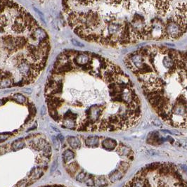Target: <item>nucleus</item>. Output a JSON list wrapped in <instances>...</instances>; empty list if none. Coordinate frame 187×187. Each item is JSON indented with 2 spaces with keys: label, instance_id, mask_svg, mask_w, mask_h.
I'll return each mask as SVG.
<instances>
[{
  "label": "nucleus",
  "instance_id": "obj_8",
  "mask_svg": "<svg viewBox=\"0 0 187 187\" xmlns=\"http://www.w3.org/2000/svg\"><path fill=\"white\" fill-rule=\"evenodd\" d=\"M123 187H187V179L170 163H153L142 167Z\"/></svg>",
  "mask_w": 187,
  "mask_h": 187
},
{
  "label": "nucleus",
  "instance_id": "obj_3",
  "mask_svg": "<svg viewBox=\"0 0 187 187\" xmlns=\"http://www.w3.org/2000/svg\"><path fill=\"white\" fill-rule=\"evenodd\" d=\"M124 63L159 118L187 128V50L146 46L128 54Z\"/></svg>",
  "mask_w": 187,
  "mask_h": 187
},
{
  "label": "nucleus",
  "instance_id": "obj_2",
  "mask_svg": "<svg viewBox=\"0 0 187 187\" xmlns=\"http://www.w3.org/2000/svg\"><path fill=\"white\" fill-rule=\"evenodd\" d=\"M62 9L76 35L104 47L175 41L187 33V0H62Z\"/></svg>",
  "mask_w": 187,
  "mask_h": 187
},
{
  "label": "nucleus",
  "instance_id": "obj_5",
  "mask_svg": "<svg viewBox=\"0 0 187 187\" xmlns=\"http://www.w3.org/2000/svg\"><path fill=\"white\" fill-rule=\"evenodd\" d=\"M63 148L66 172L90 187H107L120 181L134 160L127 144L104 136H69Z\"/></svg>",
  "mask_w": 187,
  "mask_h": 187
},
{
  "label": "nucleus",
  "instance_id": "obj_7",
  "mask_svg": "<svg viewBox=\"0 0 187 187\" xmlns=\"http://www.w3.org/2000/svg\"><path fill=\"white\" fill-rule=\"evenodd\" d=\"M37 109L29 97L14 93L0 99V144L16 137L35 120Z\"/></svg>",
  "mask_w": 187,
  "mask_h": 187
},
{
  "label": "nucleus",
  "instance_id": "obj_4",
  "mask_svg": "<svg viewBox=\"0 0 187 187\" xmlns=\"http://www.w3.org/2000/svg\"><path fill=\"white\" fill-rule=\"evenodd\" d=\"M51 51L47 32L14 0H0V89L37 80Z\"/></svg>",
  "mask_w": 187,
  "mask_h": 187
},
{
  "label": "nucleus",
  "instance_id": "obj_10",
  "mask_svg": "<svg viewBox=\"0 0 187 187\" xmlns=\"http://www.w3.org/2000/svg\"><path fill=\"white\" fill-rule=\"evenodd\" d=\"M72 43L75 46H80V47H82V45H80V42H78L77 41H76V40H74V39L73 40H72Z\"/></svg>",
  "mask_w": 187,
  "mask_h": 187
},
{
  "label": "nucleus",
  "instance_id": "obj_6",
  "mask_svg": "<svg viewBox=\"0 0 187 187\" xmlns=\"http://www.w3.org/2000/svg\"><path fill=\"white\" fill-rule=\"evenodd\" d=\"M52 151L47 137L33 133L0 144V187H29L48 170Z\"/></svg>",
  "mask_w": 187,
  "mask_h": 187
},
{
  "label": "nucleus",
  "instance_id": "obj_1",
  "mask_svg": "<svg viewBox=\"0 0 187 187\" xmlns=\"http://www.w3.org/2000/svg\"><path fill=\"white\" fill-rule=\"evenodd\" d=\"M44 98L50 117L64 129L116 131L137 125L142 103L131 79L105 57L66 49L47 77Z\"/></svg>",
  "mask_w": 187,
  "mask_h": 187
},
{
  "label": "nucleus",
  "instance_id": "obj_9",
  "mask_svg": "<svg viewBox=\"0 0 187 187\" xmlns=\"http://www.w3.org/2000/svg\"><path fill=\"white\" fill-rule=\"evenodd\" d=\"M39 187H69L64 186L61 184H51V185H44V186H41Z\"/></svg>",
  "mask_w": 187,
  "mask_h": 187
}]
</instances>
